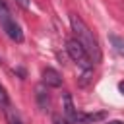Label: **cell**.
<instances>
[{"label":"cell","mask_w":124,"mask_h":124,"mask_svg":"<svg viewBox=\"0 0 124 124\" xmlns=\"http://www.w3.org/2000/svg\"><path fill=\"white\" fill-rule=\"evenodd\" d=\"M70 25H72V31L76 33V39L79 41V45H81V46L85 48V52L89 54L91 62H93V64L101 62V46H99L93 31L85 25V21H83L79 16L72 14V16H70Z\"/></svg>","instance_id":"obj_1"},{"label":"cell","mask_w":124,"mask_h":124,"mask_svg":"<svg viewBox=\"0 0 124 124\" xmlns=\"http://www.w3.org/2000/svg\"><path fill=\"white\" fill-rule=\"evenodd\" d=\"M66 52L70 54V58H72L81 70H91V68H93V62H91L89 54L85 52V48L79 45L78 39H70V41L66 43Z\"/></svg>","instance_id":"obj_2"},{"label":"cell","mask_w":124,"mask_h":124,"mask_svg":"<svg viewBox=\"0 0 124 124\" xmlns=\"http://www.w3.org/2000/svg\"><path fill=\"white\" fill-rule=\"evenodd\" d=\"M43 83L46 87H60L62 85V76L54 68H45L43 70Z\"/></svg>","instance_id":"obj_3"},{"label":"cell","mask_w":124,"mask_h":124,"mask_svg":"<svg viewBox=\"0 0 124 124\" xmlns=\"http://www.w3.org/2000/svg\"><path fill=\"white\" fill-rule=\"evenodd\" d=\"M35 97H37L39 107H41L43 110H46V108H48V105H50V97H48V91H46V85H45V83H43V85H39V87L35 89Z\"/></svg>","instance_id":"obj_4"},{"label":"cell","mask_w":124,"mask_h":124,"mask_svg":"<svg viewBox=\"0 0 124 124\" xmlns=\"http://www.w3.org/2000/svg\"><path fill=\"white\" fill-rule=\"evenodd\" d=\"M76 114H78V110H76V107H74V103H72L70 93H64V118L72 124L74 118H76Z\"/></svg>","instance_id":"obj_5"},{"label":"cell","mask_w":124,"mask_h":124,"mask_svg":"<svg viewBox=\"0 0 124 124\" xmlns=\"http://www.w3.org/2000/svg\"><path fill=\"white\" fill-rule=\"evenodd\" d=\"M4 114H6V120H8V124H23L21 122V116H19V112L12 107V105H8V107H4Z\"/></svg>","instance_id":"obj_6"},{"label":"cell","mask_w":124,"mask_h":124,"mask_svg":"<svg viewBox=\"0 0 124 124\" xmlns=\"http://www.w3.org/2000/svg\"><path fill=\"white\" fill-rule=\"evenodd\" d=\"M110 43H112L114 50H116L120 56H124V37H118V35H110Z\"/></svg>","instance_id":"obj_7"},{"label":"cell","mask_w":124,"mask_h":124,"mask_svg":"<svg viewBox=\"0 0 124 124\" xmlns=\"http://www.w3.org/2000/svg\"><path fill=\"white\" fill-rule=\"evenodd\" d=\"M10 105V101H8V93H6V89L0 85V108L4 110V107H8Z\"/></svg>","instance_id":"obj_8"},{"label":"cell","mask_w":124,"mask_h":124,"mask_svg":"<svg viewBox=\"0 0 124 124\" xmlns=\"http://www.w3.org/2000/svg\"><path fill=\"white\" fill-rule=\"evenodd\" d=\"M16 2H17L23 10H27V8H29V0H16Z\"/></svg>","instance_id":"obj_9"},{"label":"cell","mask_w":124,"mask_h":124,"mask_svg":"<svg viewBox=\"0 0 124 124\" xmlns=\"http://www.w3.org/2000/svg\"><path fill=\"white\" fill-rule=\"evenodd\" d=\"M118 89H120V93L124 95V81H120V83H118Z\"/></svg>","instance_id":"obj_10"},{"label":"cell","mask_w":124,"mask_h":124,"mask_svg":"<svg viewBox=\"0 0 124 124\" xmlns=\"http://www.w3.org/2000/svg\"><path fill=\"white\" fill-rule=\"evenodd\" d=\"M108 124H122V122H116V120H114V122H108Z\"/></svg>","instance_id":"obj_11"}]
</instances>
